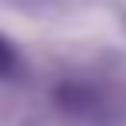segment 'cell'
Returning a JSON list of instances; mask_svg holds the SVG:
<instances>
[{"label":"cell","mask_w":126,"mask_h":126,"mask_svg":"<svg viewBox=\"0 0 126 126\" xmlns=\"http://www.w3.org/2000/svg\"><path fill=\"white\" fill-rule=\"evenodd\" d=\"M14 65H17V55H14V48L0 38V75H10L14 72Z\"/></svg>","instance_id":"6da1fadb"}]
</instances>
